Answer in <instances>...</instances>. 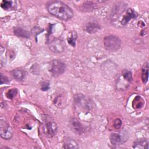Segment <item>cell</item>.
Returning <instances> with one entry per match:
<instances>
[{
  "label": "cell",
  "mask_w": 149,
  "mask_h": 149,
  "mask_svg": "<svg viewBox=\"0 0 149 149\" xmlns=\"http://www.w3.org/2000/svg\"><path fill=\"white\" fill-rule=\"evenodd\" d=\"M148 63L147 62L144 63L142 68V73H141V79L143 83L146 84L148 81Z\"/></svg>",
  "instance_id": "e0dca14e"
},
{
  "label": "cell",
  "mask_w": 149,
  "mask_h": 149,
  "mask_svg": "<svg viewBox=\"0 0 149 149\" xmlns=\"http://www.w3.org/2000/svg\"><path fill=\"white\" fill-rule=\"evenodd\" d=\"M1 6L5 10L9 9L12 7V2L8 1H2L1 3Z\"/></svg>",
  "instance_id": "44dd1931"
},
{
  "label": "cell",
  "mask_w": 149,
  "mask_h": 149,
  "mask_svg": "<svg viewBox=\"0 0 149 149\" xmlns=\"http://www.w3.org/2000/svg\"><path fill=\"white\" fill-rule=\"evenodd\" d=\"M0 80H1V84H7L9 83L10 82L9 79L5 76H3V74H1V78H0Z\"/></svg>",
  "instance_id": "603a6c76"
},
{
  "label": "cell",
  "mask_w": 149,
  "mask_h": 149,
  "mask_svg": "<svg viewBox=\"0 0 149 149\" xmlns=\"http://www.w3.org/2000/svg\"><path fill=\"white\" fill-rule=\"evenodd\" d=\"M74 105L77 111L82 112L84 113H88L94 108V102L81 94H78L74 96Z\"/></svg>",
  "instance_id": "7a4b0ae2"
},
{
  "label": "cell",
  "mask_w": 149,
  "mask_h": 149,
  "mask_svg": "<svg viewBox=\"0 0 149 149\" xmlns=\"http://www.w3.org/2000/svg\"><path fill=\"white\" fill-rule=\"evenodd\" d=\"M44 131L45 134L50 137L55 135L57 132L58 126L55 121L51 117L48 115H45L44 118Z\"/></svg>",
  "instance_id": "277c9868"
},
{
  "label": "cell",
  "mask_w": 149,
  "mask_h": 149,
  "mask_svg": "<svg viewBox=\"0 0 149 149\" xmlns=\"http://www.w3.org/2000/svg\"><path fill=\"white\" fill-rule=\"evenodd\" d=\"M13 33L15 35L19 37L24 38H29L30 37L29 32L22 27H15L13 29Z\"/></svg>",
  "instance_id": "2e32d148"
},
{
  "label": "cell",
  "mask_w": 149,
  "mask_h": 149,
  "mask_svg": "<svg viewBox=\"0 0 149 149\" xmlns=\"http://www.w3.org/2000/svg\"><path fill=\"white\" fill-rule=\"evenodd\" d=\"M47 9L49 13L63 20L70 19L73 16L72 9L61 1H52L47 3Z\"/></svg>",
  "instance_id": "6da1fadb"
},
{
  "label": "cell",
  "mask_w": 149,
  "mask_h": 149,
  "mask_svg": "<svg viewBox=\"0 0 149 149\" xmlns=\"http://www.w3.org/2000/svg\"><path fill=\"white\" fill-rule=\"evenodd\" d=\"M77 38V34L76 31H73L72 33H70V36L68 38V41L69 43L72 45L73 47L75 46V41Z\"/></svg>",
  "instance_id": "ac0fdd59"
},
{
  "label": "cell",
  "mask_w": 149,
  "mask_h": 149,
  "mask_svg": "<svg viewBox=\"0 0 149 149\" xmlns=\"http://www.w3.org/2000/svg\"><path fill=\"white\" fill-rule=\"evenodd\" d=\"M12 76L13 77L15 80L17 81H21L22 80L24 76H26V72L24 70L20 69H15L12 71L11 72Z\"/></svg>",
  "instance_id": "5bb4252c"
},
{
  "label": "cell",
  "mask_w": 149,
  "mask_h": 149,
  "mask_svg": "<svg viewBox=\"0 0 149 149\" xmlns=\"http://www.w3.org/2000/svg\"><path fill=\"white\" fill-rule=\"evenodd\" d=\"M122 122L120 119L117 118L113 120V126L115 127V129H120L122 126Z\"/></svg>",
  "instance_id": "7402d4cb"
},
{
  "label": "cell",
  "mask_w": 149,
  "mask_h": 149,
  "mask_svg": "<svg viewBox=\"0 0 149 149\" xmlns=\"http://www.w3.org/2000/svg\"><path fill=\"white\" fill-rule=\"evenodd\" d=\"M100 29V26L97 22H94L88 23L85 27V30L89 33H95Z\"/></svg>",
  "instance_id": "8fae6325"
},
{
  "label": "cell",
  "mask_w": 149,
  "mask_h": 149,
  "mask_svg": "<svg viewBox=\"0 0 149 149\" xmlns=\"http://www.w3.org/2000/svg\"><path fill=\"white\" fill-rule=\"evenodd\" d=\"M69 123L70 128L74 132L79 134H81L84 132V127L77 119H72L70 120Z\"/></svg>",
  "instance_id": "9c48e42d"
},
{
  "label": "cell",
  "mask_w": 149,
  "mask_h": 149,
  "mask_svg": "<svg viewBox=\"0 0 149 149\" xmlns=\"http://www.w3.org/2000/svg\"><path fill=\"white\" fill-rule=\"evenodd\" d=\"M0 134L1 137L5 140L11 139L13 134L12 128L6 119L3 117L0 119Z\"/></svg>",
  "instance_id": "5b68a950"
},
{
  "label": "cell",
  "mask_w": 149,
  "mask_h": 149,
  "mask_svg": "<svg viewBox=\"0 0 149 149\" xmlns=\"http://www.w3.org/2000/svg\"><path fill=\"white\" fill-rule=\"evenodd\" d=\"M127 138V135L123 132L113 133L110 136V141L114 146H119L126 141Z\"/></svg>",
  "instance_id": "ba28073f"
},
{
  "label": "cell",
  "mask_w": 149,
  "mask_h": 149,
  "mask_svg": "<svg viewBox=\"0 0 149 149\" xmlns=\"http://www.w3.org/2000/svg\"><path fill=\"white\" fill-rule=\"evenodd\" d=\"M66 69L65 64L59 60H54L51 62L50 72L54 77H58L63 74Z\"/></svg>",
  "instance_id": "52a82bcc"
},
{
  "label": "cell",
  "mask_w": 149,
  "mask_h": 149,
  "mask_svg": "<svg viewBox=\"0 0 149 149\" xmlns=\"http://www.w3.org/2000/svg\"><path fill=\"white\" fill-rule=\"evenodd\" d=\"M64 45L63 42L59 40H56L53 41L50 47L51 49L53 51V52H60L63 50Z\"/></svg>",
  "instance_id": "9a60e30c"
},
{
  "label": "cell",
  "mask_w": 149,
  "mask_h": 149,
  "mask_svg": "<svg viewBox=\"0 0 149 149\" xmlns=\"http://www.w3.org/2000/svg\"><path fill=\"white\" fill-rule=\"evenodd\" d=\"M49 88V84L48 82L44 81L41 83V89L42 91H47Z\"/></svg>",
  "instance_id": "cb8c5ba5"
},
{
  "label": "cell",
  "mask_w": 149,
  "mask_h": 149,
  "mask_svg": "<svg viewBox=\"0 0 149 149\" xmlns=\"http://www.w3.org/2000/svg\"><path fill=\"white\" fill-rule=\"evenodd\" d=\"M79 147L77 143L70 138H66L64 140L63 148H78Z\"/></svg>",
  "instance_id": "4fadbf2b"
},
{
  "label": "cell",
  "mask_w": 149,
  "mask_h": 149,
  "mask_svg": "<svg viewBox=\"0 0 149 149\" xmlns=\"http://www.w3.org/2000/svg\"><path fill=\"white\" fill-rule=\"evenodd\" d=\"M137 16V13L132 8L127 9L125 12V14L122 16V19L120 20V23L122 25H126L132 19H135Z\"/></svg>",
  "instance_id": "30bf717a"
},
{
  "label": "cell",
  "mask_w": 149,
  "mask_h": 149,
  "mask_svg": "<svg viewBox=\"0 0 149 149\" xmlns=\"http://www.w3.org/2000/svg\"><path fill=\"white\" fill-rule=\"evenodd\" d=\"M122 41L120 39L113 35L105 36L104 38L105 48L111 52H115L120 48Z\"/></svg>",
  "instance_id": "3957f363"
},
{
  "label": "cell",
  "mask_w": 149,
  "mask_h": 149,
  "mask_svg": "<svg viewBox=\"0 0 149 149\" xmlns=\"http://www.w3.org/2000/svg\"><path fill=\"white\" fill-rule=\"evenodd\" d=\"M133 148H148V141L146 139H140L134 142Z\"/></svg>",
  "instance_id": "7c38bea8"
},
{
  "label": "cell",
  "mask_w": 149,
  "mask_h": 149,
  "mask_svg": "<svg viewBox=\"0 0 149 149\" xmlns=\"http://www.w3.org/2000/svg\"><path fill=\"white\" fill-rule=\"evenodd\" d=\"M67 97L66 92L62 89L56 91L52 97V102L55 106L58 108H62L65 105Z\"/></svg>",
  "instance_id": "8992f818"
},
{
  "label": "cell",
  "mask_w": 149,
  "mask_h": 149,
  "mask_svg": "<svg viewBox=\"0 0 149 149\" xmlns=\"http://www.w3.org/2000/svg\"><path fill=\"white\" fill-rule=\"evenodd\" d=\"M123 77L127 82H131L132 80V75L130 71L128 70H125L123 72Z\"/></svg>",
  "instance_id": "ffe728a7"
},
{
  "label": "cell",
  "mask_w": 149,
  "mask_h": 149,
  "mask_svg": "<svg viewBox=\"0 0 149 149\" xmlns=\"http://www.w3.org/2000/svg\"><path fill=\"white\" fill-rule=\"evenodd\" d=\"M17 93V90L16 88H12L10 90H9L6 94V95L7 97V98H8L9 99H12L13 98H14L16 94Z\"/></svg>",
  "instance_id": "d6986e66"
}]
</instances>
